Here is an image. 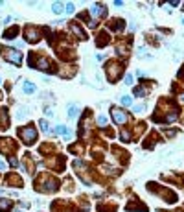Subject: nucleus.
Returning <instances> with one entry per match:
<instances>
[{
    "instance_id": "obj_1",
    "label": "nucleus",
    "mask_w": 184,
    "mask_h": 212,
    "mask_svg": "<svg viewBox=\"0 0 184 212\" xmlns=\"http://www.w3.org/2000/svg\"><path fill=\"white\" fill-rule=\"evenodd\" d=\"M0 54L2 57L9 63H15V65H20V61H22V56H20V52L17 48H2L0 50Z\"/></svg>"
},
{
    "instance_id": "obj_2",
    "label": "nucleus",
    "mask_w": 184,
    "mask_h": 212,
    "mask_svg": "<svg viewBox=\"0 0 184 212\" xmlns=\"http://www.w3.org/2000/svg\"><path fill=\"white\" fill-rule=\"evenodd\" d=\"M30 67L31 68H39V70H50L52 68V61L46 57H37L33 54H30Z\"/></svg>"
},
{
    "instance_id": "obj_3",
    "label": "nucleus",
    "mask_w": 184,
    "mask_h": 212,
    "mask_svg": "<svg viewBox=\"0 0 184 212\" xmlns=\"http://www.w3.org/2000/svg\"><path fill=\"white\" fill-rule=\"evenodd\" d=\"M20 135V139H22L24 144H33L37 140V131H35V127L33 125H28V127H22V129L18 131Z\"/></svg>"
},
{
    "instance_id": "obj_4",
    "label": "nucleus",
    "mask_w": 184,
    "mask_h": 212,
    "mask_svg": "<svg viewBox=\"0 0 184 212\" xmlns=\"http://www.w3.org/2000/svg\"><path fill=\"white\" fill-rule=\"evenodd\" d=\"M39 181L42 183V185H37V188L39 190H42V192H55V190L59 188V183L55 181V179H52V177H41Z\"/></svg>"
},
{
    "instance_id": "obj_5",
    "label": "nucleus",
    "mask_w": 184,
    "mask_h": 212,
    "mask_svg": "<svg viewBox=\"0 0 184 212\" xmlns=\"http://www.w3.org/2000/svg\"><path fill=\"white\" fill-rule=\"evenodd\" d=\"M122 74V65L116 61H111L109 65H107V78H109V81H118V78H120Z\"/></svg>"
},
{
    "instance_id": "obj_6",
    "label": "nucleus",
    "mask_w": 184,
    "mask_h": 212,
    "mask_svg": "<svg viewBox=\"0 0 184 212\" xmlns=\"http://www.w3.org/2000/svg\"><path fill=\"white\" fill-rule=\"evenodd\" d=\"M41 39V30L33 28V26H28L26 28V41L28 42H37Z\"/></svg>"
},
{
    "instance_id": "obj_7",
    "label": "nucleus",
    "mask_w": 184,
    "mask_h": 212,
    "mask_svg": "<svg viewBox=\"0 0 184 212\" xmlns=\"http://www.w3.org/2000/svg\"><path fill=\"white\" fill-rule=\"evenodd\" d=\"M111 114H112L114 124H118V125H122V124H125V122H127V114H125L122 109H112V111H111Z\"/></svg>"
},
{
    "instance_id": "obj_8",
    "label": "nucleus",
    "mask_w": 184,
    "mask_h": 212,
    "mask_svg": "<svg viewBox=\"0 0 184 212\" xmlns=\"http://www.w3.org/2000/svg\"><path fill=\"white\" fill-rule=\"evenodd\" d=\"M90 13L96 17V15H107V9H105V6H101V4H92L90 6Z\"/></svg>"
},
{
    "instance_id": "obj_9",
    "label": "nucleus",
    "mask_w": 184,
    "mask_h": 212,
    "mask_svg": "<svg viewBox=\"0 0 184 212\" xmlns=\"http://www.w3.org/2000/svg\"><path fill=\"white\" fill-rule=\"evenodd\" d=\"M13 142L9 140V139H4V140H0V151H13Z\"/></svg>"
},
{
    "instance_id": "obj_10",
    "label": "nucleus",
    "mask_w": 184,
    "mask_h": 212,
    "mask_svg": "<svg viewBox=\"0 0 184 212\" xmlns=\"http://www.w3.org/2000/svg\"><path fill=\"white\" fill-rule=\"evenodd\" d=\"M70 28H72V31H74V33L78 35L79 39H86V33H85V31H83V28H81L79 24H75V22H74V24H72Z\"/></svg>"
},
{
    "instance_id": "obj_11",
    "label": "nucleus",
    "mask_w": 184,
    "mask_h": 212,
    "mask_svg": "<svg viewBox=\"0 0 184 212\" xmlns=\"http://www.w3.org/2000/svg\"><path fill=\"white\" fill-rule=\"evenodd\" d=\"M17 33H18V26H13V28H9V30L4 31V37L6 39H15Z\"/></svg>"
},
{
    "instance_id": "obj_12",
    "label": "nucleus",
    "mask_w": 184,
    "mask_h": 212,
    "mask_svg": "<svg viewBox=\"0 0 184 212\" xmlns=\"http://www.w3.org/2000/svg\"><path fill=\"white\" fill-rule=\"evenodd\" d=\"M78 114H79V107L75 103H70L68 105V116L70 118H78Z\"/></svg>"
},
{
    "instance_id": "obj_13",
    "label": "nucleus",
    "mask_w": 184,
    "mask_h": 212,
    "mask_svg": "<svg viewBox=\"0 0 184 212\" xmlns=\"http://www.w3.org/2000/svg\"><path fill=\"white\" fill-rule=\"evenodd\" d=\"M6 181H7L9 185H13V186H20V183H22V181H20V177H18V175H15V173L7 175V179H6Z\"/></svg>"
},
{
    "instance_id": "obj_14",
    "label": "nucleus",
    "mask_w": 184,
    "mask_h": 212,
    "mask_svg": "<svg viewBox=\"0 0 184 212\" xmlns=\"http://www.w3.org/2000/svg\"><path fill=\"white\" fill-rule=\"evenodd\" d=\"M111 30H114V31H122V30H123V20H122V19H114V22L111 24Z\"/></svg>"
},
{
    "instance_id": "obj_15",
    "label": "nucleus",
    "mask_w": 184,
    "mask_h": 212,
    "mask_svg": "<svg viewBox=\"0 0 184 212\" xmlns=\"http://www.w3.org/2000/svg\"><path fill=\"white\" fill-rule=\"evenodd\" d=\"M22 89H24L26 94H33V92H35V85L30 83V81H24V83H22Z\"/></svg>"
},
{
    "instance_id": "obj_16",
    "label": "nucleus",
    "mask_w": 184,
    "mask_h": 212,
    "mask_svg": "<svg viewBox=\"0 0 184 212\" xmlns=\"http://www.w3.org/2000/svg\"><path fill=\"white\" fill-rule=\"evenodd\" d=\"M146 92H147V89L144 87V85H138V87H134V96H138V98H142V96H146Z\"/></svg>"
},
{
    "instance_id": "obj_17",
    "label": "nucleus",
    "mask_w": 184,
    "mask_h": 212,
    "mask_svg": "<svg viewBox=\"0 0 184 212\" xmlns=\"http://www.w3.org/2000/svg\"><path fill=\"white\" fill-rule=\"evenodd\" d=\"M0 125L7 127V111L6 109H0Z\"/></svg>"
},
{
    "instance_id": "obj_18",
    "label": "nucleus",
    "mask_w": 184,
    "mask_h": 212,
    "mask_svg": "<svg viewBox=\"0 0 184 212\" xmlns=\"http://www.w3.org/2000/svg\"><path fill=\"white\" fill-rule=\"evenodd\" d=\"M127 48H129V44H118L116 46V54L118 56H127V52H129Z\"/></svg>"
},
{
    "instance_id": "obj_19",
    "label": "nucleus",
    "mask_w": 184,
    "mask_h": 212,
    "mask_svg": "<svg viewBox=\"0 0 184 212\" xmlns=\"http://www.w3.org/2000/svg\"><path fill=\"white\" fill-rule=\"evenodd\" d=\"M11 208V201L9 199H0V210H7Z\"/></svg>"
},
{
    "instance_id": "obj_20",
    "label": "nucleus",
    "mask_w": 184,
    "mask_h": 212,
    "mask_svg": "<svg viewBox=\"0 0 184 212\" xmlns=\"http://www.w3.org/2000/svg\"><path fill=\"white\" fill-rule=\"evenodd\" d=\"M120 139H122L123 142H129V140H131V133H129L127 129H122V133H120Z\"/></svg>"
},
{
    "instance_id": "obj_21",
    "label": "nucleus",
    "mask_w": 184,
    "mask_h": 212,
    "mask_svg": "<svg viewBox=\"0 0 184 212\" xmlns=\"http://www.w3.org/2000/svg\"><path fill=\"white\" fill-rule=\"evenodd\" d=\"M39 124H41V129L44 131V133H50V131H52V129H50V124H48L46 120H41Z\"/></svg>"
},
{
    "instance_id": "obj_22",
    "label": "nucleus",
    "mask_w": 184,
    "mask_h": 212,
    "mask_svg": "<svg viewBox=\"0 0 184 212\" xmlns=\"http://www.w3.org/2000/svg\"><path fill=\"white\" fill-rule=\"evenodd\" d=\"M52 9H53V13L59 15V13H63V4H61V2H55V4L52 6Z\"/></svg>"
},
{
    "instance_id": "obj_23",
    "label": "nucleus",
    "mask_w": 184,
    "mask_h": 212,
    "mask_svg": "<svg viewBox=\"0 0 184 212\" xmlns=\"http://www.w3.org/2000/svg\"><path fill=\"white\" fill-rule=\"evenodd\" d=\"M100 35H101V37H98V46H103V44H105V42H107V41H109V37H105L107 33H100Z\"/></svg>"
},
{
    "instance_id": "obj_24",
    "label": "nucleus",
    "mask_w": 184,
    "mask_h": 212,
    "mask_svg": "<svg viewBox=\"0 0 184 212\" xmlns=\"http://www.w3.org/2000/svg\"><path fill=\"white\" fill-rule=\"evenodd\" d=\"M64 11H67V13H74V11H75V6H74L72 2H68V4H64Z\"/></svg>"
},
{
    "instance_id": "obj_25",
    "label": "nucleus",
    "mask_w": 184,
    "mask_h": 212,
    "mask_svg": "<svg viewBox=\"0 0 184 212\" xmlns=\"http://www.w3.org/2000/svg\"><path fill=\"white\" fill-rule=\"evenodd\" d=\"M55 133H59V135H68V129L64 125H57L55 127Z\"/></svg>"
},
{
    "instance_id": "obj_26",
    "label": "nucleus",
    "mask_w": 184,
    "mask_h": 212,
    "mask_svg": "<svg viewBox=\"0 0 184 212\" xmlns=\"http://www.w3.org/2000/svg\"><path fill=\"white\" fill-rule=\"evenodd\" d=\"M133 111H134V113H138V114H142V113L146 111V105H144V103H138V105H136V107H134Z\"/></svg>"
},
{
    "instance_id": "obj_27",
    "label": "nucleus",
    "mask_w": 184,
    "mask_h": 212,
    "mask_svg": "<svg viewBox=\"0 0 184 212\" xmlns=\"http://www.w3.org/2000/svg\"><path fill=\"white\" fill-rule=\"evenodd\" d=\"M98 125H100V127H105V125H107V116H103V114L98 116Z\"/></svg>"
},
{
    "instance_id": "obj_28",
    "label": "nucleus",
    "mask_w": 184,
    "mask_h": 212,
    "mask_svg": "<svg viewBox=\"0 0 184 212\" xmlns=\"http://www.w3.org/2000/svg\"><path fill=\"white\" fill-rule=\"evenodd\" d=\"M120 103L127 107V105H131V98H129V96H123V98H120Z\"/></svg>"
},
{
    "instance_id": "obj_29",
    "label": "nucleus",
    "mask_w": 184,
    "mask_h": 212,
    "mask_svg": "<svg viewBox=\"0 0 184 212\" xmlns=\"http://www.w3.org/2000/svg\"><path fill=\"white\" fill-rule=\"evenodd\" d=\"M17 118H18V120H24V118H26V111H24V109L17 111Z\"/></svg>"
},
{
    "instance_id": "obj_30",
    "label": "nucleus",
    "mask_w": 184,
    "mask_h": 212,
    "mask_svg": "<svg viewBox=\"0 0 184 212\" xmlns=\"http://www.w3.org/2000/svg\"><path fill=\"white\" fill-rule=\"evenodd\" d=\"M164 135H166V136H175V135H177V129H166Z\"/></svg>"
},
{
    "instance_id": "obj_31",
    "label": "nucleus",
    "mask_w": 184,
    "mask_h": 212,
    "mask_svg": "<svg viewBox=\"0 0 184 212\" xmlns=\"http://www.w3.org/2000/svg\"><path fill=\"white\" fill-rule=\"evenodd\" d=\"M133 76H131V74H127V76H125V85H133Z\"/></svg>"
},
{
    "instance_id": "obj_32",
    "label": "nucleus",
    "mask_w": 184,
    "mask_h": 212,
    "mask_svg": "<svg viewBox=\"0 0 184 212\" xmlns=\"http://www.w3.org/2000/svg\"><path fill=\"white\" fill-rule=\"evenodd\" d=\"M11 20H13V19H11V17H6V19H4V20H2V22H4V24H9V22H11Z\"/></svg>"
},
{
    "instance_id": "obj_33",
    "label": "nucleus",
    "mask_w": 184,
    "mask_h": 212,
    "mask_svg": "<svg viewBox=\"0 0 184 212\" xmlns=\"http://www.w3.org/2000/svg\"><path fill=\"white\" fill-rule=\"evenodd\" d=\"M44 114H46V116H53V113H52L50 109H44Z\"/></svg>"
},
{
    "instance_id": "obj_34",
    "label": "nucleus",
    "mask_w": 184,
    "mask_h": 212,
    "mask_svg": "<svg viewBox=\"0 0 184 212\" xmlns=\"http://www.w3.org/2000/svg\"><path fill=\"white\" fill-rule=\"evenodd\" d=\"M6 168V162H2V161H0V170H4Z\"/></svg>"
},
{
    "instance_id": "obj_35",
    "label": "nucleus",
    "mask_w": 184,
    "mask_h": 212,
    "mask_svg": "<svg viewBox=\"0 0 184 212\" xmlns=\"http://www.w3.org/2000/svg\"><path fill=\"white\" fill-rule=\"evenodd\" d=\"M180 102H184V94H182V98H180Z\"/></svg>"
},
{
    "instance_id": "obj_36",
    "label": "nucleus",
    "mask_w": 184,
    "mask_h": 212,
    "mask_svg": "<svg viewBox=\"0 0 184 212\" xmlns=\"http://www.w3.org/2000/svg\"><path fill=\"white\" fill-rule=\"evenodd\" d=\"M0 83H2V79H0Z\"/></svg>"
},
{
    "instance_id": "obj_37",
    "label": "nucleus",
    "mask_w": 184,
    "mask_h": 212,
    "mask_svg": "<svg viewBox=\"0 0 184 212\" xmlns=\"http://www.w3.org/2000/svg\"><path fill=\"white\" fill-rule=\"evenodd\" d=\"M182 22H184V20H182Z\"/></svg>"
}]
</instances>
